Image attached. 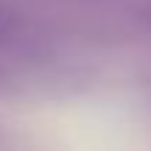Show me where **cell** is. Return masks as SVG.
<instances>
[{
	"instance_id": "6da1fadb",
	"label": "cell",
	"mask_w": 151,
	"mask_h": 151,
	"mask_svg": "<svg viewBox=\"0 0 151 151\" xmlns=\"http://www.w3.org/2000/svg\"><path fill=\"white\" fill-rule=\"evenodd\" d=\"M11 22H14V17H11L6 9H0V37H6V34H9Z\"/></svg>"
}]
</instances>
